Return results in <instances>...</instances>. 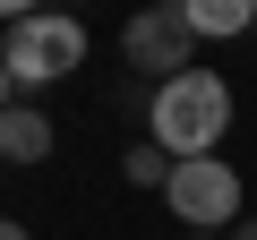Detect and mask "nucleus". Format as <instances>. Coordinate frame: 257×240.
Returning <instances> with one entry per match:
<instances>
[{
  "label": "nucleus",
  "instance_id": "obj_10",
  "mask_svg": "<svg viewBox=\"0 0 257 240\" xmlns=\"http://www.w3.org/2000/svg\"><path fill=\"white\" fill-rule=\"evenodd\" d=\"M9 103H18V86H9V69H0V111H9Z\"/></svg>",
  "mask_w": 257,
  "mask_h": 240
},
{
  "label": "nucleus",
  "instance_id": "obj_1",
  "mask_svg": "<svg viewBox=\"0 0 257 240\" xmlns=\"http://www.w3.org/2000/svg\"><path fill=\"white\" fill-rule=\"evenodd\" d=\"M146 129H155V146H163L172 163L214 155L223 129H231V86H223L214 69H189V77L155 86V94H146Z\"/></svg>",
  "mask_w": 257,
  "mask_h": 240
},
{
  "label": "nucleus",
  "instance_id": "obj_6",
  "mask_svg": "<svg viewBox=\"0 0 257 240\" xmlns=\"http://www.w3.org/2000/svg\"><path fill=\"white\" fill-rule=\"evenodd\" d=\"M248 26H257L248 0H189V35L197 43H223V35H248Z\"/></svg>",
  "mask_w": 257,
  "mask_h": 240
},
{
  "label": "nucleus",
  "instance_id": "obj_2",
  "mask_svg": "<svg viewBox=\"0 0 257 240\" xmlns=\"http://www.w3.org/2000/svg\"><path fill=\"white\" fill-rule=\"evenodd\" d=\"M86 60V26L77 18H18L9 35H0V69H9V86L26 94V86H60L69 69Z\"/></svg>",
  "mask_w": 257,
  "mask_h": 240
},
{
  "label": "nucleus",
  "instance_id": "obj_7",
  "mask_svg": "<svg viewBox=\"0 0 257 240\" xmlns=\"http://www.w3.org/2000/svg\"><path fill=\"white\" fill-rule=\"evenodd\" d=\"M120 180H128V189H155V197H163V180H172V155H163L155 138H138V146L120 155Z\"/></svg>",
  "mask_w": 257,
  "mask_h": 240
},
{
  "label": "nucleus",
  "instance_id": "obj_8",
  "mask_svg": "<svg viewBox=\"0 0 257 240\" xmlns=\"http://www.w3.org/2000/svg\"><path fill=\"white\" fill-rule=\"evenodd\" d=\"M0 240H35V231H26V223H18V214H0Z\"/></svg>",
  "mask_w": 257,
  "mask_h": 240
},
{
  "label": "nucleus",
  "instance_id": "obj_9",
  "mask_svg": "<svg viewBox=\"0 0 257 240\" xmlns=\"http://www.w3.org/2000/svg\"><path fill=\"white\" fill-rule=\"evenodd\" d=\"M223 240H257V214H240V223H231V231H223Z\"/></svg>",
  "mask_w": 257,
  "mask_h": 240
},
{
  "label": "nucleus",
  "instance_id": "obj_4",
  "mask_svg": "<svg viewBox=\"0 0 257 240\" xmlns=\"http://www.w3.org/2000/svg\"><path fill=\"white\" fill-rule=\"evenodd\" d=\"M163 206L180 214V231H231V223H240V172H231L223 155L172 163V180H163Z\"/></svg>",
  "mask_w": 257,
  "mask_h": 240
},
{
  "label": "nucleus",
  "instance_id": "obj_11",
  "mask_svg": "<svg viewBox=\"0 0 257 240\" xmlns=\"http://www.w3.org/2000/svg\"><path fill=\"white\" fill-rule=\"evenodd\" d=\"M180 240H223V231H180Z\"/></svg>",
  "mask_w": 257,
  "mask_h": 240
},
{
  "label": "nucleus",
  "instance_id": "obj_3",
  "mask_svg": "<svg viewBox=\"0 0 257 240\" xmlns=\"http://www.w3.org/2000/svg\"><path fill=\"white\" fill-rule=\"evenodd\" d=\"M120 52H128V69H146L155 86L189 77V69H197V35H189V0H155V9H138V18L120 26Z\"/></svg>",
  "mask_w": 257,
  "mask_h": 240
},
{
  "label": "nucleus",
  "instance_id": "obj_5",
  "mask_svg": "<svg viewBox=\"0 0 257 240\" xmlns=\"http://www.w3.org/2000/svg\"><path fill=\"white\" fill-rule=\"evenodd\" d=\"M0 163H52V120L35 103H9V111H0Z\"/></svg>",
  "mask_w": 257,
  "mask_h": 240
}]
</instances>
